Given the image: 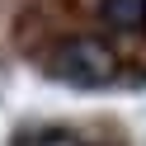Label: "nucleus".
Returning <instances> with one entry per match:
<instances>
[{
  "label": "nucleus",
  "instance_id": "1",
  "mask_svg": "<svg viewBox=\"0 0 146 146\" xmlns=\"http://www.w3.org/2000/svg\"><path fill=\"white\" fill-rule=\"evenodd\" d=\"M52 76L66 80V85L94 90V85H108L118 76V57L99 38H71V42H61L52 52Z\"/></svg>",
  "mask_w": 146,
  "mask_h": 146
},
{
  "label": "nucleus",
  "instance_id": "2",
  "mask_svg": "<svg viewBox=\"0 0 146 146\" xmlns=\"http://www.w3.org/2000/svg\"><path fill=\"white\" fill-rule=\"evenodd\" d=\"M104 19L113 29H141L146 24V0H104Z\"/></svg>",
  "mask_w": 146,
  "mask_h": 146
},
{
  "label": "nucleus",
  "instance_id": "3",
  "mask_svg": "<svg viewBox=\"0 0 146 146\" xmlns=\"http://www.w3.org/2000/svg\"><path fill=\"white\" fill-rule=\"evenodd\" d=\"M24 146H80L71 132H42V137H29Z\"/></svg>",
  "mask_w": 146,
  "mask_h": 146
}]
</instances>
